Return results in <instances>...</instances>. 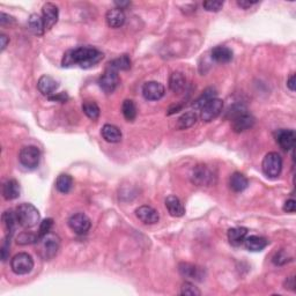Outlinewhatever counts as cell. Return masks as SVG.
Listing matches in <instances>:
<instances>
[{
  "instance_id": "1",
  "label": "cell",
  "mask_w": 296,
  "mask_h": 296,
  "mask_svg": "<svg viewBox=\"0 0 296 296\" xmlns=\"http://www.w3.org/2000/svg\"><path fill=\"white\" fill-rule=\"evenodd\" d=\"M104 54L99 49L93 47H80L77 49L68 50L65 52L61 65L64 67H71L78 65L81 68H91L103 59Z\"/></svg>"
},
{
  "instance_id": "2",
  "label": "cell",
  "mask_w": 296,
  "mask_h": 296,
  "mask_svg": "<svg viewBox=\"0 0 296 296\" xmlns=\"http://www.w3.org/2000/svg\"><path fill=\"white\" fill-rule=\"evenodd\" d=\"M15 215L19 225L26 229L34 228L39 225L41 220L39 209L34 205L28 204V202H23V204L19 205L16 207Z\"/></svg>"
},
{
  "instance_id": "3",
  "label": "cell",
  "mask_w": 296,
  "mask_h": 296,
  "mask_svg": "<svg viewBox=\"0 0 296 296\" xmlns=\"http://www.w3.org/2000/svg\"><path fill=\"white\" fill-rule=\"evenodd\" d=\"M37 251L44 260H50L56 256L60 247V239L53 233H48L47 235L40 237L36 241Z\"/></svg>"
},
{
  "instance_id": "4",
  "label": "cell",
  "mask_w": 296,
  "mask_h": 296,
  "mask_svg": "<svg viewBox=\"0 0 296 296\" xmlns=\"http://www.w3.org/2000/svg\"><path fill=\"white\" fill-rule=\"evenodd\" d=\"M261 169L265 176L268 178H277L280 176L282 170V159L278 153L270 152L266 154L261 163Z\"/></svg>"
},
{
  "instance_id": "5",
  "label": "cell",
  "mask_w": 296,
  "mask_h": 296,
  "mask_svg": "<svg viewBox=\"0 0 296 296\" xmlns=\"http://www.w3.org/2000/svg\"><path fill=\"white\" fill-rule=\"evenodd\" d=\"M12 271L18 275L28 274L34 268V259L29 253L20 252L15 254L11 260Z\"/></svg>"
},
{
  "instance_id": "6",
  "label": "cell",
  "mask_w": 296,
  "mask_h": 296,
  "mask_svg": "<svg viewBox=\"0 0 296 296\" xmlns=\"http://www.w3.org/2000/svg\"><path fill=\"white\" fill-rule=\"evenodd\" d=\"M19 161L27 169H35L41 161V152L36 146H26L20 150Z\"/></svg>"
},
{
  "instance_id": "7",
  "label": "cell",
  "mask_w": 296,
  "mask_h": 296,
  "mask_svg": "<svg viewBox=\"0 0 296 296\" xmlns=\"http://www.w3.org/2000/svg\"><path fill=\"white\" fill-rule=\"evenodd\" d=\"M119 85L118 72L112 70V68L106 67L101 77L99 79V86L105 94H112L116 91V88Z\"/></svg>"
},
{
  "instance_id": "8",
  "label": "cell",
  "mask_w": 296,
  "mask_h": 296,
  "mask_svg": "<svg viewBox=\"0 0 296 296\" xmlns=\"http://www.w3.org/2000/svg\"><path fill=\"white\" fill-rule=\"evenodd\" d=\"M223 110V102L222 99L218 98L211 99L200 109V118L206 123L212 122L216 117L220 116V113Z\"/></svg>"
},
{
  "instance_id": "9",
  "label": "cell",
  "mask_w": 296,
  "mask_h": 296,
  "mask_svg": "<svg viewBox=\"0 0 296 296\" xmlns=\"http://www.w3.org/2000/svg\"><path fill=\"white\" fill-rule=\"evenodd\" d=\"M68 226L78 235H85L92 227V221L85 213H75L68 219Z\"/></svg>"
},
{
  "instance_id": "10",
  "label": "cell",
  "mask_w": 296,
  "mask_h": 296,
  "mask_svg": "<svg viewBox=\"0 0 296 296\" xmlns=\"http://www.w3.org/2000/svg\"><path fill=\"white\" fill-rule=\"evenodd\" d=\"M164 86L157 81H148L143 86V96L147 101H159L164 96Z\"/></svg>"
},
{
  "instance_id": "11",
  "label": "cell",
  "mask_w": 296,
  "mask_h": 296,
  "mask_svg": "<svg viewBox=\"0 0 296 296\" xmlns=\"http://www.w3.org/2000/svg\"><path fill=\"white\" fill-rule=\"evenodd\" d=\"M178 272H180L182 277L190 279V280L201 281L205 277L204 268L190 263H181L178 265Z\"/></svg>"
},
{
  "instance_id": "12",
  "label": "cell",
  "mask_w": 296,
  "mask_h": 296,
  "mask_svg": "<svg viewBox=\"0 0 296 296\" xmlns=\"http://www.w3.org/2000/svg\"><path fill=\"white\" fill-rule=\"evenodd\" d=\"M42 19L44 21L46 30H50L58 22L59 19V9L52 2H47L42 8Z\"/></svg>"
},
{
  "instance_id": "13",
  "label": "cell",
  "mask_w": 296,
  "mask_h": 296,
  "mask_svg": "<svg viewBox=\"0 0 296 296\" xmlns=\"http://www.w3.org/2000/svg\"><path fill=\"white\" fill-rule=\"evenodd\" d=\"M136 215L141 222L145 223V225H155L160 220L159 212H157L155 208L147 205L138 207L136 209Z\"/></svg>"
},
{
  "instance_id": "14",
  "label": "cell",
  "mask_w": 296,
  "mask_h": 296,
  "mask_svg": "<svg viewBox=\"0 0 296 296\" xmlns=\"http://www.w3.org/2000/svg\"><path fill=\"white\" fill-rule=\"evenodd\" d=\"M275 140L284 150H292L295 146L296 134L294 130H278L275 132Z\"/></svg>"
},
{
  "instance_id": "15",
  "label": "cell",
  "mask_w": 296,
  "mask_h": 296,
  "mask_svg": "<svg viewBox=\"0 0 296 296\" xmlns=\"http://www.w3.org/2000/svg\"><path fill=\"white\" fill-rule=\"evenodd\" d=\"M191 180L198 187H202V185H209L211 182L213 181V175L212 171L208 169L207 166H204V164H200V166H197L192 171Z\"/></svg>"
},
{
  "instance_id": "16",
  "label": "cell",
  "mask_w": 296,
  "mask_h": 296,
  "mask_svg": "<svg viewBox=\"0 0 296 296\" xmlns=\"http://www.w3.org/2000/svg\"><path fill=\"white\" fill-rule=\"evenodd\" d=\"M254 123H256V120H254L253 117L250 113L244 112L242 115L232 119V127L236 133H241L251 129L254 125Z\"/></svg>"
},
{
  "instance_id": "17",
  "label": "cell",
  "mask_w": 296,
  "mask_h": 296,
  "mask_svg": "<svg viewBox=\"0 0 296 296\" xmlns=\"http://www.w3.org/2000/svg\"><path fill=\"white\" fill-rule=\"evenodd\" d=\"M58 87H59L58 82L54 80L52 77H50V75H43V77L39 79V82H37V88H39V91L42 93L43 95L48 96V98L54 94V92L57 91Z\"/></svg>"
},
{
  "instance_id": "18",
  "label": "cell",
  "mask_w": 296,
  "mask_h": 296,
  "mask_svg": "<svg viewBox=\"0 0 296 296\" xmlns=\"http://www.w3.org/2000/svg\"><path fill=\"white\" fill-rule=\"evenodd\" d=\"M243 244L247 247V250L252 251V252H259L268 246V241L263 236L251 235L246 237Z\"/></svg>"
},
{
  "instance_id": "19",
  "label": "cell",
  "mask_w": 296,
  "mask_h": 296,
  "mask_svg": "<svg viewBox=\"0 0 296 296\" xmlns=\"http://www.w3.org/2000/svg\"><path fill=\"white\" fill-rule=\"evenodd\" d=\"M105 21L110 28H120L125 23V14L122 9H109L105 14Z\"/></svg>"
},
{
  "instance_id": "20",
  "label": "cell",
  "mask_w": 296,
  "mask_h": 296,
  "mask_svg": "<svg viewBox=\"0 0 296 296\" xmlns=\"http://www.w3.org/2000/svg\"><path fill=\"white\" fill-rule=\"evenodd\" d=\"M166 207L169 212V214L174 218H181L185 214V208L182 201L176 196H169L166 199Z\"/></svg>"
},
{
  "instance_id": "21",
  "label": "cell",
  "mask_w": 296,
  "mask_h": 296,
  "mask_svg": "<svg viewBox=\"0 0 296 296\" xmlns=\"http://www.w3.org/2000/svg\"><path fill=\"white\" fill-rule=\"evenodd\" d=\"M233 57H234L233 50L227 47L219 46V47H215L214 49L212 50V59L219 64L230 63V61L233 60Z\"/></svg>"
},
{
  "instance_id": "22",
  "label": "cell",
  "mask_w": 296,
  "mask_h": 296,
  "mask_svg": "<svg viewBox=\"0 0 296 296\" xmlns=\"http://www.w3.org/2000/svg\"><path fill=\"white\" fill-rule=\"evenodd\" d=\"M101 134L103 139L108 143L111 144H117L122 140V131H120L118 127L115 125H111V124H105L104 126L102 127Z\"/></svg>"
},
{
  "instance_id": "23",
  "label": "cell",
  "mask_w": 296,
  "mask_h": 296,
  "mask_svg": "<svg viewBox=\"0 0 296 296\" xmlns=\"http://www.w3.org/2000/svg\"><path fill=\"white\" fill-rule=\"evenodd\" d=\"M20 196V185L15 180H7L2 185V197L6 200H14Z\"/></svg>"
},
{
  "instance_id": "24",
  "label": "cell",
  "mask_w": 296,
  "mask_h": 296,
  "mask_svg": "<svg viewBox=\"0 0 296 296\" xmlns=\"http://www.w3.org/2000/svg\"><path fill=\"white\" fill-rule=\"evenodd\" d=\"M247 236V229L244 227H235L228 230V240L232 246L240 247L243 244L244 240Z\"/></svg>"
},
{
  "instance_id": "25",
  "label": "cell",
  "mask_w": 296,
  "mask_h": 296,
  "mask_svg": "<svg viewBox=\"0 0 296 296\" xmlns=\"http://www.w3.org/2000/svg\"><path fill=\"white\" fill-rule=\"evenodd\" d=\"M229 185L230 189H232L234 192H242L247 188L249 181H247V178L244 176L243 174L234 173L232 176H230Z\"/></svg>"
},
{
  "instance_id": "26",
  "label": "cell",
  "mask_w": 296,
  "mask_h": 296,
  "mask_svg": "<svg viewBox=\"0 0 296 296\" xmlns=\"http://www.w3.org/2000/svg\"><path fill=\"white\" fill-rule=\"evenodd\" d=\"M187 86V79L181 72H174L169 78V88L174 93H181Z\"/></svg>"
},
{
  "instance_id": "27",
  "label": "cell",
  "mask_w": 296,
  "mask_h": 296,
  "mask_svg": "<svg viewBox=\"0 0 296 296\" xmlns=\"http://www.w3.org/2000/svg\"><path fill=\"white\" fill-rule=\"evenodd\" d=\"M197 119H198V116L195 111L185 112L177 119L176 127L178 130H188L197 123Z\"/></svg>"
},
{
  "instance_id": "28",
  "label": "cell",
  "mask_w": 296,
  "mask_h": 296,
  "mask_svg": "<svg viewBox=\"0 0 296 296\" xmlns=\"http://www.w3.org/2000/svg\"><path fill=\"white\" fill-rule=\"evenodd\" d=\"M28 27L32 32L37 36L43 35L46 32V27H44V21L42 16L39 14H32L28 19Z\"/></svg>"
},
{
  "instance_id": "29",
  "label": "cell",
  "mask_w": 296,
  "mask_h": 296,
  "mask_svg": "<svg viewBox=\"0 0 296 296\" xmlns=\"http://www.w3.org/2000/svg\"><path fill=\"white\" fill-rule=\"evenodd\" d=\"M72 187H73V180L70 175L61 174L58 176L56 180V189L60 194H68L72 190Z\"/></svg>"
},
{
  "instance_id": "30",
  "label": "cell",
  "mask_w": 296,
  "mask_h": 296,
  "mask_svg": "<svg viewBox=\"0 0 296 296\" xmlns=\"http://www.w3.org/2000/svg\"><path fill=\"white\" fill-rule=\"evenodd\" d=\"M108 67L115 71H127L131 68V59L127 54H123L118 58H115L108 64Z\"/></svg>"
},
{
  "instance_id": "31",
  "label": "cell",
  "mask_w": 296,
  "mask_h": 296,
  "mask_svg": "<svg viewBox=\"0 0 296 296\" xmlns=\"http://www.w3.org/2000/svg\"><path fill=\"white\" fill-rule=\"evenodd\" d=\"M2 222H4L6 232H7V236L12 237L15 230V225L16 222H18L15 213H13L12 211H6L4 214H2Z\"/></svg>"
},
{
  "instance_id": "32",
  "label": "cell",
  "mask_w": 296,
  "mask_h": 296,
  "mask_svg": "<svg viewBox=\"0 0 296 296\" xmlns=\"http://www.w3.org/2000/svg\"><path fill=\"white\" fill-rule=\"evenodd\" d=\"M122 112L124 118H125L127 122H133L137 117V106L134 104L132 99H125L123 102L122 105Z\"/></svg>"
},
{
  "instance_id": "33",
  "label": "cell",
  "mask_w": 296,
  "mask_h": 296,
  "mask_svg": "<svg viewBox=\"0 0 296 296\" xmlns=\"http://www.w3.org/2000/svg\"><path fill=\"white\" fill-rule=\"evenodd\" d=\"M215 96H216V92H215L214 88L205 89V91L202 92V94L199 96L197 101H195V103L192 104V106H194L195 109H201L202 106H204L208 101H211V99H215Z\"/></svg>"
},
{
  "instance_id": "34",
  "label": "cell",
  "mask_w": 296,
  "mask_h": 296,
  "mask_svg": "<svg viewBox=\"0 0 296 296\" xmlns=\"http://www.w3.org/2000/svg\"><path fill=\"white\" fill-rule=\"evenodd\" d=\"M82 111L89 119L96 120L99 117V106L94 101H86L82 104Z\"/></svg>"
},
{
  "instance_id": "35",
  "label": "cell",
  "mask_w": 296,
  "mask_h": 296,
  "mask_svg": "<svg viewBox=\"0 0 296 296\" xmlns=\"http://www.w3.org/2000/svg\"><path fill=\"white\" fill-rule=\"evenodd\" d=\"M181 294L185 296H199L201 293L194 284H191V282H184V284L182 285Z\"/></svg>"
},
{
  "instance_id": "36",
  "label": "cell",
  "mask_w": 296,
  "mask_h": 296,
  "mask_svg": "<svg viewBox=\"0 0 296 296\" xmlns=\"http://www.w3.org/2000/svg\"><path fill=\"white\" fill-rule=\"evenodd\" d=\"M53 226V220L52 219H46L43 220L42 222H41L40 225V229H39V233H37V240L40 239V237H42L44 235H47L48 233L51 232V228H52Z\"/></svg>"
},
{
  "instance_id": "37",
  "label": "cell",
  "mask_w": 296,
  "mask_h": 296,
  "mask_svg": "<svg viewBox=\"0 0 296 296\" xmlns=\"http://www.w3.org/2000/svg\"><path fill=\"white\" fill-rule=\"evenodd\" d=\"M204 8L208 12H219L220 9L223 7L222 1H213V0H208V1H204Z\"/></svg>"
},
{
  "instance_id": "38",
  "label": "cell",
  "mask_w": 296,
  "mask_h": 296,
  "mask_svg": "<svg viewBox=\"0 0 296 296\" xmlns=\"http://www.w3.org/2000/svg\"><path fill=\"white\" fill-rule=\"evenodd\" d=\"M289 260L291 259H289L287 253H286L284 250L279 251V252L275 253L273 256V259H272V261H273L275 265H284L286 263H288Z\"/></svg>"
},
{
  "instance_id": "39",
  "label": "cell",
  "mask_w": 296,
  "mask_h": 296,
  "mask_svg": "<svg viewBox=\"0 0 296 296\" xmlns=\"http://www.w3.org/2000/svg\"><path fill=\"white\" fill-rule=\"evenodd\" d=\"M37 241V236L33 235V234H27V233H23L21 235L19 236L18 239V243L19 244H30V243H36Z\"/></svg>"
},
{
  "instance_id": "40",
  "label": "cell",
  "mask_w": 296,
  "mask_h": 296,
  "mask_svg": "<svg viewBox=\"0 0 296 296\" xmlns=\"http://www.w3.org/2000/svg\"><path fill=\"white\" fill-rule=\"evenodd\" d=\"M9 246H11V237L6 236V239L1 247V259L4 261L7 259V257L9 254Z\"/></svg>"
},
{
  "instance_id": "41",
  "label": "cell",
  "mask_w": 296,
  "mask_h": 296,
  "mask_svg": "<svg viewBox=\"0 0 296 296\" xmlns=\"http://www.w3.org/2000/svg\"><path fill=\"white\" fill-rule=\"evenodd\" d=\"M296 209V201L294 199H288L284 205V211L288 213H294Z\"/></svg>"
},
{
  "instance_id": "42",
  "label": "cell",
  "mask_w": 296,
  "mask_h": 296,
  "mask_svg": "<svg viewBox=\"0 0 296 296\" xmlns=\"http://www.w3.org/2000/svg\"><path fill=\"white\" fill-rule=\"evenodd\" d=\"M67 99H68V96L65 94V93H60V94L49 96L50 101H56V102H61V103H64Z\"/></svg>"
},
{
  "instance_id": "43",
  "label": "cell",
  "mask_w": 296,
  "mask_h": 296,
  "mask_svg": "<svg viewBox=\"0 0 296 296\" xmlns=\"http://www.w3.org/2000/svg\"><path fill=\"white\" fill-rule=\"evenodd\" d=\"M256 4H258V1H250V0H239V1H237V5H239L240 7L243 9L250 8L251 6L256 5Z\"/></svg>"
},
{
  "instance_id": "44",
  "label": "cell",
  "mask_w": 296,
  "mask_h": 296,
  "mask_svg": "<svg viewBox=\"0 0 296 296\" xmlns=\"http://www.w3.org/2000/svg\"><path fill=\"white\" fill-rule=\"evenodd\" d=\"M11 22H14V19H13L12 16L5 14L4 12L0 13V25L5 26L6 23H11Z\"/></svg>"
},
{
  "instance_id": "45",
  "label": "cell",
  "mask_w": 296,
  "mask_h": 296,
  "mask_svg": "<svg viewBox=\"0 0 296 296\" xmlns=\"http://www.w3.org/2000/svg\"><path fill=\"white\" fill-rule=\"evenodd\" d=\"M295 81H296L295 80V74H292L287 80V87L291 89L292 92L295 91Z\"/></svg>"
},
{
  "instance_id": "46",
  "label": "cell",
  "mask_w": 296,
  "mask_h": 296,
  "mask_svg": "<svg viewBox=\"0 0 296 296\" xmlns=\"http://www.w3.org/2000/svg\"><path fill=\"white\" fill-rule=\"evenodd\" d=\"M0 41H1V51H4L6 49V47H7V44L9 43V39L4 34H1L0 35Z\"/></svg>"
},
{
  "instance_id": "47",
  "label": "cell",
  "mask_w": 296,
  "mask_h": 296,
  "mask_svg": "<svg viewBox=\"0 0 296 296\" xmlns=\"http://www.w3.org/2000/svg\"><path fill=\"white\" fill-rule=\"evenodd\" d=\"M115 5L117 6V8L122 9L123 11L124 8L127 7V6H130V1H116Z\"/></svg>"
}]
</instances>
